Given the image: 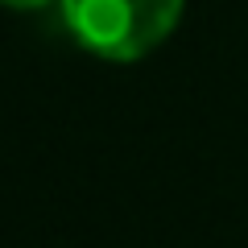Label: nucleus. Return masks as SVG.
<instances>
[{
  "mask_svg": "<svg viewBox=\"0 0 248 248\" xmlns=\"http://www.w3.org/2000/svg\"><path fill=\"white\" fill-rule=\"evenodd\" d=\"M62 25L104 62H141L182 25L186 0H58Z\"/></svg>",
  "mask_w": 248,
  "mask_h": 248,
  "instance_id": "nucleus-1",
  "label": "nucleus"
},
{
  "mask_svg": "<svg viewBox=\"0 0 248 248\" xmlns=\"http://www.w3.org/2000/svg\"><path fill=\"white\" fill-rule=\"evenodd\" d=\"M46 4H58V0H0V9H17V13H33Z\"/></svg>",
  "mask_w": 248,
  "mask_h": 248,
  "instance_id": "nucleus-2",
  "label": "nucleus"
}]
</instances>
